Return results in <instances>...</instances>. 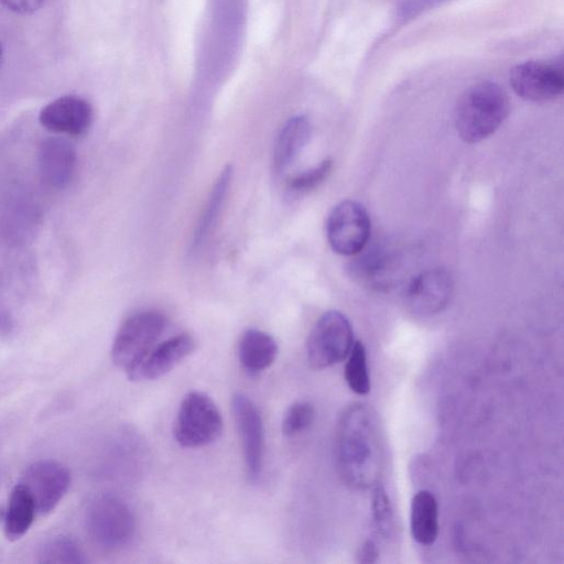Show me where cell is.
Returning <instances> with one entry per match:
<instances>
[{
  "instance_id": "d6986e66",
  "label": "cell",
  "mask_w": 564,
  "mask_h": 564,
  "mask_svg": "<svg viewBox=\"0 0 564 564\" xmlns=\"http://www.w3.org/2000/svg\"><path fill=\"white\" fill-rule=\"evenodd\" d=\"M232 166L227 165L221 171L208 197V202L202 213L200 219L195 228L191 249L196 251L205 241L206 237L213 230L215 223L223 209L229 192L232 177Z\"/></svg>"
},
{
  "instance_id": "83f0119b",
  "label": "cell",
  "mask_w": 564,
  "mask_h": 564,
  "mask_svg": "<svg viewBox=\"0 0 564 564\" xmlns=\"http://www.w3.org/2000/svg\"><path fill=\"white\" fill-rule=\"evenodd\" d=\"M379 550L371 540L365 541L357 552V561L364 564H372L378 561Z\"/></svg>"
},
{
  "instance_id": "277c9868",
  "label": "cell",
  "mask_w": 564,
  "mask_h": 564,
  "mask_svg": "<svg viewBox=\"0 0 564 564\" xmlns=\"http://www.w3.org/2000/svg\"><path fill=\"white\" fill-rule=\"evenodd\" d=\"M167 324L154 310L133 313L120 325L111 347L113 364L127 375L154 347Z\"/></svg>"
},
{
  "instance_id": "44dd1931",
  "label": "cell",
  "mask_w": 564,
  "mask_h": 564,
  "mask_svg": "<svg viewBox=\"0 0 564 564\" xmlns=\"http://www.w3.org/2000/svg\"><path fill=\"white\" fill-rule=\"evenodd\" d=\"M41 563H85L84 553L78 544L67 536H59L47 542L40 553Z\"/></svg>"
},
{
  "instance_id": "9a60e30c",
  "label": "cell",
  "mask_w": 564,
  "mask_h": 564,
  "mask_svg": "<svg viewBox=\"0 0 564 564\" xmlns=\"http://www.w3.org/2000/svg\"><path fill=\"white\" fill-rule=\"evenodd\" d=\"M278 344L268 333L246 329L238 344V357L242 369L249 375H258L268 369L278 355Z\"/></svg>"
},
{
  "instance_id": "5b68a950",
  "label": "cell",
  "mask_w": 564,
  "mask_h": 564,
  "mask_svg": "<svg viewBox=\"0 0 564 564\" xmlns=\"http://www.w3.org/2000/svg\"><path fill=\"white\" fill-rule=\"evenodd\" d=\"M223 431V417L213 399L204 392L191 391L182 400L174 423L176 442L187 448L215 442Z\"/></svg>"
},
{
  "instance_id": "9c48e42d",
  "label": "cell",
  "mask_w": 564,
  "mask_h": 564,
  "mask_svg": "<svg viewBox=\"0 0 564 564\" xmlns=\"http://www.w3.org/2000/svg\"><path fill=\"white\" fill-rule=\"evenodd\" d=\"M509 80L514 93L533 102L555 99L564 89L562 66L542 61H527L510 70Z\"/></svg>"
},
{
  "instance_id": "7402d4cb",
  "label": "cell",
  "mask_w": 564,
  "mask_h": 564,
  "mask_svg": "<svg viewBox=\"0 0 564 564\" xmlns=\"http://www.w3.org/2000/svg\"><path fill=\"white\" fill-rule=\"evenodd\" d=\"M315 417L314 405L306 400H299L291 404L282 419V433L285 436L297 435L307 430Z\"/></svg>"
},
{
  "instance_id": "ffe728a7",
  "label": "cell",
  "mask_w": 564,
  "mask_h": 564,
  "mask_svg": "<svg viewBox=\"0 0 564 564\" xmlns=\"http://www.w3.org/2000/svg\"><path fill=\"white\" fill-rule=\"evenodd\" d=\"M345 379L349 389L359 395L370 391V377L367 366V354L364 344L355 341L345 366Z\"/></svg>"
},
{
  "instance_id": "8992f818",
  "label": "cell",
  "mask_w": 564,
  "mask_h": 564,
  "mask_svg": "<svg viewBox=\"0 0 564 564\" xmlns=\"http://www.w3.org/2000/svg\"><path fill=\"white\" fill-rule=\"evenodd\" d=\"M354 343L349 319L338 311L325 312L310 333L307 361L313 369L334 366L347 358Z\"/></svg>"
},
{
  "instance_id": "4316f807",
  "label": "cell",
  "mask_w": 564,
  "mask_h": 564,
  "mask_svg": "<svg viewBox=\"0 0 564 564\" xmlns=\"http://www.w3.org/2000/svg\"><path fill=\"white\" fill-rule=\"evenodd\" d=\"M44 0H0V2L9 10L20 13L29 14L36 11Z\"/></svg>"
},
{
  "instance_id": "ac0fdd59",
  "label": "cell",
  "mask_w": 564,
  "mask_h": 564,
  "mask_svg": "<svg viewBox=\"0 0 564 564\" xmlns=\"http://www.w3.org/2000/svg\"><path fill=\"white\" fill-rule=\"evenodd\" d=\"M36 514L33 497L26 487L19 482L10 494L3 514L6 536L11 541L22 538L31 528Z\"/></svg>"
},
{
  "instance_id": "ba28073f",
  "label": "cell",
  "mask_w": 564,
  "mask_h": 564,
  "mask_svg": "<svg viewBox=\"0 0 564 564\" xmlns=\"http://www.w3.org/2000/svg\"><path fill=\"white\" fill-rule=\"evenodd\" d=\"M231 410L241 441L247 476L250 481L259 479L263 467L264 429L260 411L245 394L236 393Z\"/></svg>"
},
{
  "instance_id": "2e32d148",
  "label": "cell",
  "mask_w": 564,
  "mask_h": 564,
  "mask_svg": "<svg viewBox=\"0 0 564 564\" xmlns=\"http://www.w3.org/2000/svg\"><path fill=\"white\" fill-rule=\"evenodd\" d=\"M312 135L307 117L295 116L280 130L273 151V166L276 173L284 172L299 156Z\"/></svg>"
},
{
  "instance_id": "f1b7e54d",
  "label": "cell",
  "mask_w": 564,
  "mask_h": 564,
  "mask_svg": "<svg viewBox=\"0 0 564 564\" xmlns=\"http://www.w3.org/2000/svg\"><path fill=\"white\" fill-rule=\"evenodd\" d=\"M1 53H2V51H1V45H0V58H1Z\"/></svg>"
},
{
  "instance_id": "cb8c5ba5",
  "label": "cell",
  "mask_w": 564,
  "mask_h": 564,
  "mask_svg": "<svg viewBox=\"0 0 564 564\" xmlns=\"http://www.w3.org/2000/svg\"><path fill=\"white\" fill-rule=\"evenodd\" d=\"M386 257L379 248L368 250L356 259L350 267L352 274L365 282L378 283L386 268Z\"/></svg>"
},
{
  "instance_id": "7c38bea8",
  "label": "cell",
  "mask_w": 564,
  "mask_h": 564,
  "mask_svg": "<svg viewBox=\"0 0 564 564\" xmlns=\"http://www.w3.org/2000/svg\"><path fill=\"white\" fill-rule=\"evenodd\" d=\"M39 120L48 131L77 137L89 129L93 108L80 97L63 96L43 107Z\"/></svg>"
},
{
  "instance_id": "8fae6325",
  "label": "cell",
  "mask_w": 564,
  "mask_h": 564,
  "mask_svg": "<svg viewBox=\"0 0 564 564\" xmlns=\"http://www.w3.org/2000/svg\"><path fill=\"white\" fill-rule=\"evenodd\" d=\"M196 348V340L189 333L177 334L154 347L127 376L130 380L158 379L170 372Z\"/></svg>"
},
{
  "instance_id": "484cf974",
  "label": "cell",
  "mask_w": 564,
  "mask_h": 564,
  "mask_svg": "<svg viewBox=\"0 0 564 564\" xmlns=\"http://www.w3.org/2000/svg\"><path fill=\"white\" fill-rule=\"evenodd\" d=\"M446 1L447 0H404L398 9V17L402 20L413 19L422 12Z\"/></svg>"
},
{
  "instance_id": "d4e9b609",
  "label": "cell",
  "mask_w": 564,
  "mask_h": 564,
  "mask_svg": "<svg viewBox=\"0 0 564 564\" xmlns=\"http://www.w3.org/2000/svg\"><path fill=\"white\" fill-rule=\"evenodd\" d=\"M333 169V161L326 159L318 165L290 178L288 187L293 193H306L321 185Z\"/></svg>"
},
{
  "instance_id": "3957f363",
  "label": "cell",
  "mask_w": 564,
  "mask_h": 564,
  "mask_svg": "<svg viewBox=\"0 0 564 564\" xmlns=\"http://www.w3.org/2000/svg\"><path fill=\"white\" fill-rule=\"evenodd\" d=\"M89 535L100 547L118 551L132 543L137 521L130 507L113 495H100L93 499L86 511Z\"/></svg>"
},
{
  "instance_id": "5bb4252c",
  "label": "cell",
  "mask_w": 564,
  "mask_h": 564,
  "mask_svg": "<svg viewBox=\"0 0 564 564\" xmlns=\"http://www.w3.org/2000/svg\"><path fill=\"white\" fill-rule=\"evenodd\" d=\"M39 165L41 175L48 185L63 188L70 182L75 172V149L64 138L50 137L40 145Z\"/></svg>"
},
{
  "instance_id": "52a82bcc",
  "label": "cell",
  "mask_w": 564,
  "mask_h": 564,
  "mask_svg": "<svg viewBox=\"0 0 564 564\" xmlns=\"http://www.w3.org/2000/svg\"><path fill=\"white\" fill-rule=\"evenodd\" d=\"M371 221L365 207L355 200H343L329 213L326 224L327 240L334 252L356 256L366 248Z\"/></svg>"
},
{
  "instance_id": "603a6c76",
  "label": "cell",
  "mask_w": 564,
  "mask_h": 564,
  "mask_svg": "<svg viewBox=\"0 0 564 564\" xmlns=\"http://www.w3.org/2000/svg\"><path fill=\"white\" fill-rule=\"evenodd\" d=\"M371 508L378 532L388 539L394 531V517L389 496L380 482L373 486Z\"/></svg>"
},
{
  "instance_id": "7a4b0ae2",
  "label": "cell",
  "mask_w": 564,
  "mask_h": 564,
  "mask_svg": "<svg viewBox=\"0 0 564 564\" xmlns=\"http://www.w3.org/2000/svg\"><path fill=\"white\" fill-rule=\"evenodd\" d=\"M507 93L496 83L474 84L459 97L454 122L459 138L476 143L492 134L509 115Z\"/></svg>"
},
{
  "instance_id": "4fadbf2b",
  "label": "cell",
  "mask_w": 564,
  "mask_h": 564,
  "mask_svg": "<svg viewBox=\"0 0 564 564\" xmlns=\"http://www.w3.org/2000/svg\"><path fill=\"white\" fill-rule=\"evenodd\" d=\"M452 293L451 274L444 269H433L414 278L408 286L405 296L414 312L434 314L447 305Z\"/></svg>"
},
{
  "instance_id": "e0dca14e",
  "label": "cell",
  "mask_w": 564,
  "mask_h": 564,
  "mask_svg": "<svg viewBox=\"0 0 564 564\" xmlns=\"http://www.w3.org/2000/svg\"><path fill=\"white\" fill-rule=\"evenodd\" d=\"M410 527L412 538L422 545H431L438 535V503L429 490L417 491L411 501Z\"/></svg>"
},
{
  "instance_id": "6da1fadb",
  "label": "cell",
  "mask_w": 564,
  "mask_h": 564,
  "mask_svg": "<svg viewBox=\"0 0 564 564\" xmlns=\"http://www.w3.org/2000/svg\"><path fill=\"white\" fill-rule=\"evenodd\" d=\"M340 477L350 487L366 489L379 482L382 446L377 420L362 403L349 405L340 415L336 437Z\"/></svg>"
},
{
  "instance_id": "30bf717a",
  "label": "cell",
  "mask_w": 564,
  "mask_h": 564,
  "mask_svg": "<svg viewBox=\"0 0 564 564\" xmlns=\"http://www.w3.org/2000/svg\"><path fill=\"white\" fill-rule=\"evenodd\" d=\"M20 482L33 497L37 513L47 514L56 508L67 492L70 474L61 463L42 459L26 468Z\"/></svg>"
}]
</instances>
